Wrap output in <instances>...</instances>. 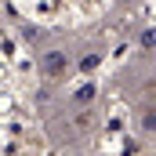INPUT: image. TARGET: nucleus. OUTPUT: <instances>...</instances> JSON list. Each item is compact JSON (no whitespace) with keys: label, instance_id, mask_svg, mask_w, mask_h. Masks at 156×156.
I'll return each instance as SVG.
<instances>
[{"label":"nucleus","instance_id":"obj_1","mask_svg":"<svg viewBox=\"0 0 156 156\" xmlns=\"http://www.w3.org/2000/svg\"><path fill=\"white\" fill-rule=\"evenodd\" d=\"M47 69H51V73L66 69V58H62V55H47Z\"/></svg>","mask_w":156,"mask_h":156}]
</instances>
